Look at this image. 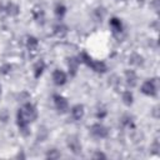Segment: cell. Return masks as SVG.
Returning a JSON list of instances; mask_svg holds the SVG:
<instances>
[{
	"instance_id": "1",
	"label": "cell",
	"mask_w": 160,
	"mask_h": 160,
	"mask_svg": "<svg viewBox=\"0 0 160 160\" xmlns=\"http://www.w3.org/2000/svg\"><path fill=\"white\" fill-rule=\"evenodd\" d=\"M38 118V111H36V108L28 102L25 105H22V108L19 109L18 114H16V122H18V126L20 129V131L26 135L28 134V126L31 121H34L35 119Z\"/></svg>"
},
{
	"instance_id": "2",
	"label": "cell",
	"mask_w": 160,
	"mask_h": 160,
	"mask_svg": "<svg viewBox=\"0 0 160 160\" xmlns=\"http://www.w3.org/2000/svg\"><path fill=\"white\" fill-rule=\"evenodd\" d=\"M90 132H91L95 138H98V139H104V138L108 136L109 130H108V128H106L105 125L98 122V124H94V125L90 128Z\"/></svg>"
},
{
	"instance_id": "3",
	"label": "cell",
	"mask_w": 160,
	"mask_h": 160,
	"mask_svg": "<svg viewBox=\"0 0 160 160\" xmlns=\"http://www.w3.org/2000/svg\"><path fill=\"white\" fill-rule=\"evenodd\" d=\"M52 100H54V105H55V108L59 112H65L68 110L69 104H68V100L64 96H61L59 94H55L52 96Z\"/></svg>"
},
{
	"instance_id": "4",
	"label": "cell",
	"mask_w": 160,
	"mask_h": 160,
	"mask_svg": "<svg viewBox=\"0 0 160 160\" xmlns=\"http://www.w3.org/2000/svg\"><path fill=\"white\" fill-rule=\"evenodd\" d=\"M141 92L148 95V96H155L156 95V85H155V80H146L142 85H141Z\"/></svg>"
},
{
	"instance_id": "5",
	"label": "cell",
	"mask_w": 160,
	"mask_h": 160,
	"mask_svg": "<svg viewBox=\"0 0 160 160\" xmlns=\"http://www.w3.org/2000/svg\"><path fill=\"white\" fill-rule=\"evenodd\" d=\"M52 81H54V84L58 85V86L64 85V84L66 82V74H65L62 70L56 69V70L52 72Z\"/></svg>"
},
{
	"instance_id": "6",
	"label": "cell",
	"mask_w": 160,
	"mask_h": 160,
	"mask_svg": "<svg viewBox=\"0 0 160 160\" xmlns=\"http://www.w3.org/2000/svg\"><path fill=\"white\" fill-rule=\"evenodd\" d=\"M68 146H69L70 150H71L74 154H76V155L81 152V145H80V142H79V140H78L76 136H70V138L68 139Z\"/></svg>"
},
{
	"instance_id": "7",
	"label": "cell",
	"mask_w": 160,
	"mask_h": 160,
	"mask_svg": "<svg viewBox=\"0 0 160 160\" xmlns=\"http://www.w3.org/2000/svg\"><path fill=\"white\" fill-rule=\"evenodd\" d=\"M84 112H85V110H84V106L81 104H76L71 109V116L74 120H81L84 116Z\"/></svg>"
},
{
	"instance_id": "8",
	"label": "cell",
	"mask_w": 160,
	"mask_h": 160,
	"mask_svg": "<svg viewBox=\"0 0 160 160\" xmlns=\"http://www.w3.org/2000/svg\"><path fill=\"white\" fill-rule=\"evenodd\" d=\"M32 16H34L36 22L44 24V21H45V12H44V10L40 6H35L32 9Z\"/></svg>"
},
{
	"instance_id": "9",
	"label": "cell",
	"mask_w": 160,
	"mask_h": 160,
	"mask_svg": "<svg viewBox=\"0 0 160 160\" xmlns=\"http://www.w3.org/2000/svg\"><path fill=\"white\" fill-rule=\"evenodd\" d=\"M109 24H110V28H111V30H112L114 34H120V32L122 31V22H121L120 19H118V18H111Z\"/></svg>"
},
{
	"instance_id": "10",
	"label": "cell",
	"mask_w": 160,
	"mask_h": 160,
	"mask_svg": "<svg viewBox=\"0 0 160 160\" xmlns=\"http://www.w3.org/2000/svg\"><path fill=\"white\" fill-rule=\"evenodd\" d=\"M90 68H91L94 71L101 72V74L108 70V66H106V64H105L104 61H95V60H92L91 64H90Z\"/></svg>"
},
{
	"instance_id": "11",
	"label": "cell",
	"mask_w": 160,
	"mask_h": 160,
	"mask_svg": "<svg viewBox=\"0 0 160 160\" xmlns=\"http://www.w3.org/2000/svg\"><path fill=\"white\" fill-rule=\"evenodd\" d=\"M54 34L56 35V36H59V38H64L66 34H68V28L64 25V24H56L55 26H54Z\"/></svg>"
},
{
	"instance_id": "12",
	"label": "cell",
	"mask_w": 160,
	"mask_h": 160,
	"mask_svg": "<svg viewBox=\"0 0 160 160\" xmlns=\"http://www.w3.org/2000/svg\"><path fill=\"white\" fill-rule=\"evenodd\" d=\"M78 65H79V60H76L75 58H70L68 59V66H69V71L70 74L74 76L76 75V71H78Z\"/></svg>"
},
{
	"instance_id": "13",
	"label": "cell",
	"mask_w": 160,
	"mask_h": 160,
	"mask_svg": "<svg viewBox=\"0 0 160 160\" xmlns=\"http://www.w3.org/2000/svg\"><path fill=\"white\" fill-rule=\"evenodd\" d=\"M26 46H28V49L30 51H36V49L39 46L38 39L34 38V36H28V39H26Z\"/></svg>"
},
{
	"instance_id": "14",
	"label": "cell",
	"mask_w": 160,
	"mask_h": 160,
	"mask_svg": "<svg viewBox=\"0 0 160 160\" xmlns=\"http://www.w3.org/2000/svg\"><path fill=\"white\" fill-rule=\"evenodd\" d=\"M125 79H126V82H128L130 86H135V85H136L138 78H136V75H135L134 71H126V72H125Z\"/></svg>"
},
{
	"instance_id": "15",
	"label": "cell",
	"mask_w": 160,
	"mask_h": 160,
	"mask_svg": "<svg viewBox=\"0 0 160 160\" xmlns=\"http://www.w3.org/2000/svg\"><path fill=\"white\" fill-rule=\"evenodd\" d=\"M44 69H45V64H44V61H39V62H36L35 66H34V76H35L36 79L40 78L41 74H42V71H44Z\"/></svg>"
},
{
	"instance_id": "16",
	"label": "cell",
	"mask_w": 160,
	"mask_h": 160,
	"mask_svg": "<svg viewBox=\"0 0 160 160\" xmlns=\"http://www.w3.org/2000/svg\"><path fill=\"white\" fill-rule=\"evenodd\" d=\"M6 12L9 15H11V16H15V15L19 14V6L16 4H14V2H9L8 6H6Z\"/></svg>"
},
{
	"instance_id": "17",
	"label": "cell",
	"mask_w": 160,
	"mask_h": 160,
	"mask_svg": "<svg viewBox=\"0 0 160 160\" xmlns=\"http://www.w3.org/2000/svg\"><path fill=\"white\" fill-rule=\"evenodd\" d=\"M55 14H56L58 18L61 19V18L66 14V8H65V5H62V4H56V6H55Z\"/></svg>"
},
{
	"instance_id": "18",
	"label": "cell",
	"mask_w": 160,
	"mask_h": 160,
	"mask_svg": "<svg viewBox=\"0 0 160 160\" xmlns=\"http://www.w3.org/2000/svg\"><path fill=\"white\" fill-rule=\"evenodd\" d=\"M132 100H134V98H132V94L130 91H124L122 92V101H124L125 105L130 106L132 104Z\"/></svg>"
},
{
	"instance_id": "19",
	"label": "cell",
	"mask_w": 160,
	"mask_h": 160,
	"mask_svg": "<svg viewBox=\"0 0 160 160\" xmlns=\"http://www.w3.org/2000/svg\"><path fill=\"white\" fill-rule=\"evenodd\" d=\"M46 158H50V159H58V158H60V152H58V150H55V149H51V150L46 154Z\"/></svg>"
},
{
	"instance_id": "20",
	"label": "cell",
	"mask_w": 160,
	"mask_h": 160,
	"mask_svg": "<svg viewBox=\"0 0 160 160\" xmlns=\"http://www.w3.org/2000/svg\"><path fill=\"white\" fill-rule=\"evenodd\" d=\"M122 124L124 125H126V126H134V124H132V119L131 118H129V116H124L122 118Z\"/></svg>"
},
{
	"instance_id": "21",
	"label": "cell",
	"mask_w": 160,
	"mask_h": 160,
	"mask_svg": "<svg viewBox=\"0 0 160 160\" xmlns=\"http://www.w3.org/2000/svg\"><path fill=\"white\" fill-rule=\"evenodd\" d=\"M105 115H106V110L105 109H99L98 112H96V118L98 119H102Z\"/></svg>"
},
{
	"instance_id": "22",
	"label": "cell",
	"mask_w": 160,
	"mask_h": 160,
	"mask_svg": "<svg viewBox=\"0 0 160 160\" xmlns=\"http://www.w3.org/2000/svg\"><path fill=\"white\" fill-rule=\"evenodd\" d=\"M152 5H154L155 11H159V0H152Z\"/></svg>"
},
{
	"instance_id": "23",
	"label": "cell",
	"mask_w": 160,
	"mask_h": 160,
	"mask_svg": "<svg viewBox=\"0 0 160 160\" xmlns=\"http://www.w3.org/2000/svg\"><path fill=\"white\" fill-rule=\"evenodd\" d=\"M94 158H106V155H104L102 152H96V154L94 155Z\"/></svg>"
},
{
	"instance_id": "24",
	"label": "cell",
	"mask_w": 160,
	"mask_h": 160,
	"mask_svg": "<svg viewBox=\"0 0 160 160\" xmlns=\"http://www.w3.org/2000/svg\"><path fill=\"white\" fill-rule=\"evenodd\" d=\"M0 92H1V86H0Z\"/></svg>"
}]
</instances>
